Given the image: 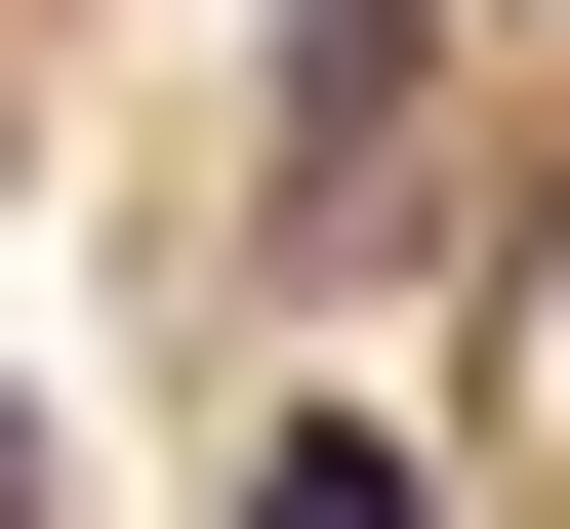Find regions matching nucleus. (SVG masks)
I'll list each match as a JSON object with an SVG mask.
<instances>
[{
	"label": "nucleus",
	"instance_id": "obj_1",
	"mask_svg": "<svg viewBox=\"0 0 570 529\" xmlns=\"http://www.w3.org/2000/svg\"><path fill=\"white\" fill-rule=\"evenodd\" d=\"M245 529H407V448H367V408H285V448H245Z\"/></svg>",
	"mask_w": 570,
	"mask_h": 529
},
{
	"label": "nucleus",
	"instance_id": "obj_2",
	"mask_svg": "<svg viewBox=\"0 0 570 529\" xmlns=\"http://www.w3.org/2000/svg\"><path fill=\"white\" fill-rule=\"evenodd\" d=\"M0 529H41V448H0Z\"/></svg>",
	"mask_w": 570,
	"mask_h": 529
}]
</instances>
